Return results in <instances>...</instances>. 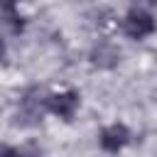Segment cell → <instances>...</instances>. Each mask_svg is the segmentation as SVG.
Listing matches in <instances>:
<instances>
[{
    "instance_id": "277c9868",
    "label": "cell",
    "mask_w": 157,
    "mask_h": 157,
    "mask_svg": "<svg viewBox=\"0 0 157 157\" xmlns=\"http://www.w3.org/2000/svg\"><path fill=\"white\" fill-rule=\"evenodd\" d=\"M91 59H93V64L101 66V69H113V66L118 64L120 54H118V49H115L113 44H98V47L93 49Z\"/></svg>"
},
{
    "instance_id": "ba28073f",
    "label": "cell",
    "mask_w": 157,
    "mask_h": 157,
    "mask_svg": "<svg viewBox=\"0 0 157 157\" xmlns=\"http://www.w3.org/2000/svg\"><path fill=\"white\" fill-rule=\"evenodd\" d=\"M2 56H5V42L0 39V59H2Z\"/></svg>"
},
{
    "instance_id": "8992f818",
    "label": "cell",
    "mask_w": 157,
    "mask_h": 157,
    "mask_svg": "<svg viewBox=\"0 0 157 157\" xmlns=\"http://www.w3.org/2000/svg\"><path fill=\"white\" fill-rule=\"evenodd\" d=\"M15 2H17V0H0V7H2V10H12Z\"/></svg>"
},
{
    "instance_id": "52a82bcc",
    "label": "cell",
    "mask_w": 157,
    "mask_h": 157,
    "mask_svg": "<svg viewBox=\"0 0 157 157\" xmlns=\"http://www.w3.org/2000/svg\"><path fill=\"white\" fill-rule=\"evenodd\" d=\"M135 2H142V5H157V0H135Z\"/></svg>"
},
{
    "instance_id": "5b68a950",
    "label": "cell",
    "mask_w": 157,
    "mask_h": 157,
    "mask_svg": "<svg viewBox=\"0 0 157 157\" xmlns=\"http://www.w3.org/2000/svg\"><path fill=\"white\" fill-rule=\"evenodd\" d=\"M0 25H5L10 32H20L22 29V17L15 10H5V15L0 17Z\"/></svg>"
},
{
    "instance_id": "3957f363",
    "label": "cell",
    "mask_w": 157,
    "mask_h": 157,
    "mask_svg": "<svg viewBox=\"0 0 157 157\" xmlns=\"http://www.w3.org/2000/svg\"><path fill=\"white\" fill-rule=\"evenodd\" d=\"M128 140H130V130L123 123H113L101 130V147L108 152H118L120 147L128 145Z\"/></svg>"
},
{
    "instance_id": "7a4b0ae2",
    "label": "cell",
    "mask_w": 157,
    "mask_h": 157,
    "mask_svg": "<svg viewBox=\"0 0 157 157\" xmlns=\"http://www.w3.org/2000/svg\"><path fill=\"white\" fill-rule=\"evenodd\" d=\"M47 108H49L54 115H59V118H64V120H71L74 113H76V108H78V93H76V91L54 93V96L47 98Z\"/></svg>"
},
{
    "instance_id": "6da1fadb",
    "label": "cell",
    "mask_w": 157,
    "mask_h": 157,
    "mask_svg": "<svg viewBox=\"0 0 157 157\" xmlns=\"http://www.w3.org/2000/svg\"><path fill=\"white\" fill-rule=\"evenodd\" d=\"M123 32L130 39H142V37L155 32V20L145 10H130L125 15V20H123Z\"/></svg>"
}]
</instances>
